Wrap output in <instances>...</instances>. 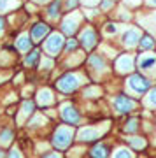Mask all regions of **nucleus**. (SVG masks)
Segmentation results:
<instances>
[{"label":"nucleus","mask_w":156,"mask_h":158,"mask_svg":"<svg viewBox=\"0 0 156 158\" xmlns=\"http://www.w3.org/2000/svg\"><path fill=\"white\" fill-rule=\"evenodd\" d=\"M144 104L147 106V107H153V109H156V86L153 88V90H149V93H147V97L144 98Z\"/></svg>","instance_id":"24"},{"label":"nucleus","mask_w":156,"mask_h":158,"mask_svg":"<svg viewBox=\"0 0 156 158\" xmlns=\"http://www.w3.org/2000/svg\"><path fill=\"white\" fill-rule=\"evenodd\" d=\"M49 34H51V27H49V25L39 21V23H35L34 27H32L30 37H32V42H34V44H39L40 40L47 39V35H49Z\"/></svg>","instance_id":"12"},{"label":"nucleus","mask_w":156,"mask_h":158,"mask_svg":"<svg viewBox=\"0 0 156 158\" xmlns=\"http://www.w3.org/2000/svg\"><path fill=\"white\" fill-rule=\"evenodd\" d=\"M140 37H142V32L139 28H135V27H130V28H126L123 32L121 42L125 48H135V46H139Z\"/></svg>","instance_id":"10"},{"label":"nucleus","mask_w":156,"mask_h":158,"mask_svg":"<svg viewBox=\"0 0 156 158\" xmlns=\"http://www.w3.org/2000/svg\"><path fill=\"white\" fill-rule=\"evenodd\" d=\"M153 19H154V21H156V12H153Z\"/></svg>","instance_id":"40"},{"label":"nucleus","mask_w":156,"mask_h":158,"mask_svg":"<svg viewBox=\"0 0 156 158\" xmlns=\"http://www.w3.org/2000/svg\"><path fill=\"white\" fill-rule=\"evenodd\" d=\"M109 146H105V144H96L93 149H91V156L93 158H109Z\"/></svg>","instance_id":"20"},{"label":"nucleus","mask_w":156,"mask_h":158,"mask_svg":"<svg viewBox=\"0 0 156 158\" xmlns=\"http://www.w3.org/2000/svg\"><path fill=\"white\" fill-rule=\"evenodd\" d=\"M130 4H140V0H128Z\"/></svg>","instance_id":"38"},{"label":"nucleus","mask_w":156,"mask_h":158,"mask_svg":"<svg viewBox=\"0 0 156 158\" xmlns=\"http://www.w3.org/2000/svg\"><path fill=\"white\" fill-rule=\"evenodd\" d=\"M88 63H89V69H93V70H104V69L107 67L105 60H104L102 55H91L89 60H88Z\"/></svg>","instance_id":"18"},{"label":"nucleus","mask_w":156,"mask_h":158,"mask_svg":"<svg viewBox=\"0 0 156 158\" xmlns=\"http://www.w3.org/2000/svg\"><path fill=\"white\" fill-rule=\"evenodd\" d=\"M112 158H133V155L126 148H117L116 151L112 153Z\"/></svg>","instance_id":"27"},{"label":"nucleus","mask_w":156,"mask_h":158,"mask_svg":"<svg viewBox=\"0 0 156 158\" xmlns=\"http://www.w3.org/2000/svg\"><path fill=\"white\" fill-rule=\"evenodd\" d=\"M42 48H44V51L47 53V56H51V58L58 56L61 53V49L65 48L63 34H61V32H51V34L47 35V39L44 40Z\"/></svg>","instance_id":"3"},{"label":"nucleus","mask_w":156,"mask_h":158,"mask_svg":"<svg viewBox=\"0 0 156 158\" xmlns=\"http://www.w3.org/2000/svg\"><path fill=\"white\" fill-rule=\"evenodd\" d=\"M37 102H39L40 106H51V104L55 102L53 91L47 90V88H42V90L39 91V95H37Z\"/></svg>","instance_id":"16"},{"label":"nucleus","mask_w":156,"mask_h":158,"mask_svg":"<svg viewBox=\"0 0 156 158\" xmlns=\"http://www.w3.org/2000/svg\"><path fill=\"white\" fill-rule=\"evenodd\" d=\"M32 37H30V34H21V35H18V39L16 42H14V46H16V49L18 51H21V53H30L32 51Z\"/></svg>","instance_id":"14"},{"label":"nucleus","mask_w":156,"mask_h":158,"mask_svg":"<svg viewBox=\"0 0 156 158\" xmlns=\"http://www.w3.org/2000/svg\"><path fill=\"white\" fill-rule=\"evenodd\" d=\"M137 67L146 76L156 77V53H151V51L140 53L139 58H137Z\"/></svg>","instance_id":"6"},{"label":"nucleus","mask_w":156,"mask_h":158,"mask_svg":"<svg viewBox=\"0 0 156 158\" xmlns=\"http://www.w3.org/2000/svg\"><path fill=\"white\" fill-rule=\"evenodd\" d=\"M117 30H119L117 23H107V25H105V34H107V35H114V34H117Z\"/></svg>","instance_id":"29"},{"label":"nucleus","mask_w":156,"mask_h":158,"mask_svg":"<svg viewBox=\"0 0 156 158\" xmlns=\"http://www.w3.org/2000/svg\"><path fill=\"white\" fill-rule=\"evenodd\" d=\"M74 132L76 130H74L72 125H60L53 134V141H51L53 146L58 148V149H67L74 139Z\"/></svg>","instance_id":"1"},{"label":"nucleus","mask_w":156,"mask_h":158,"mask_svg":"<svg viewBox=\"0 0 156 158\" xmlns=\"http://www.w3.org/2000/svg\"><path fill=\"white\" fill-rule=\"evenodd\" d=\"M151 83L149 79L142 76V74H132L126 81V90L132 93V95H142L146 91L151 90Z\"/></svg>","instance_id":"4"},{"label":"nucleus","mask_w":156,"mask_h":158,"mask_svg":"<svg viewBox=\"0 0 156 158\" xmlns=\"http://www.w3.org/2000/svg\"><path fill=\"white\" fill-rule=\"evenodd\" d=\"M146 6L147 7H156V0H146Z\"/></svg>","instance_id":"37"},{"label":"nucleus","mask_w":156,"mask_h":158,"mask_svg":"<svg viewBox=\"0 0 156 158\" xmlns=\"http://www.w3.org/2000/svg\"><path fill=\"white\" fill-rule=\"evenodd\" d=\"M12 139H14V132L11 128H6L0 132V144L2 146H9L12 142Z\"/></svg>","instance_id":"23"},{"label":"nucleus","mask_w":156,"mask_h":158,"mask_svg":"<svg viewBox=\"0 0 156 158\" xmlns=\"http://www.w3.org/2000/svg\"><path fill=\"white\" fill-rule=\"evenodd\" d=\"M32 2H34V4H37V6H46V4L49 6L53 0H32Z\"/></svg>","instance_id":"35"},{"label":"nucleus","mask_w":156,"mask_h":158,"mask_svg":"<svg viewBox=\"0 0 156 158\" xmlns=\"http://www.w3.org/2000/svg\"><path fill=\"white\" fill-rule=\"evenodd\" d=\"M34 109H35V104L32 100H25V102H23V104H21V111H19L21 119L32 116V114H34Z\"/></svg>","instance_id":"21"},{"label":"nucleus","mask_w":156,"mask_h":158,"mask_svg":"<svg viewBox=\"0 0 156 158\" xmlns=\"http://www.w3.org/2000/svg\"><path fill=\"white\" fill-rule=\"evenodd\" d=\"M128 142L135 148V149H144V148H146V139H144V137H137V135L128 137Z\"/></svg>","instance_id":"25"},{"label":"nucleus","mask_w":156,"mask_h":158,"mask_svg":"<svg viewBox=\"0 0 156 158\" xmlns=\"http://www.w3.org/2000/svg\"><path fill=\"white\" fill-rule=\"evenodd\" d=\"M7 158H23V155L18 148H12L11 151H9V155H7Z\"/></svg>","instance_id":"32"},{"label":"nucleus","mask_w":156,"mask_h":158,"mask_svg":"<svg viewBox=\"0 0 156 158\" xmlns=\"http://www.w3.org/2000/svg\"><path fill=\"white\" fill-rule=\"evenodd\" d=\"M139 127H137V119H130L128 121V127L125 128V132H137Z\"/></svg>","instance_id":"31"},{"label":"nucleus","mask_w":156,"mask_h":158,"mask_svg":"<svg viewBox=\"0 0 156 158\" xmlns=\"http://www.w3.org/2000/svg\"><path fill=\"white\" fill-rule=\"evenodd\" d=\"M81 6V0H63V7L67 12H74L77 11V7Z\"/></svg>","instance_id":"26"},{"label":"nucleus","mask_w":156,"mask_h":158,"mask_svg":"<svg viewBox=\"0 0 156 158\" xmlns=\"http://www.w3.org/2000/svg\"><path fill=\"white\" fill-rule=\"evenodd\" d=\"M81 23H83V12H67V16L61 19V32L68 37H72L74 34L81 32Z\"/></svg>","instance_id":"5"},{"label":"nucleus","mask_w":156,"mask_h":158,"mask_svg":"<svg viewBox=\"0 0 156 158\" xmlns=\"http://www.w3.org/2000/svg\"><path fill=\"white\" fill-rule=\"evenodd\" d=\"M107 132V127H86V128H81L77 132V141L83 142H89V141H95V139H100L104 134Z\"/></svg>","instance_id":"8"},{"label":"nucleus","mask_w":156,"mask_h":158,"mask_svg":"<svg viewBox=\"0 0 156 158\" xmlns=\"http://www.w3.org/2000/svg\"><path fill=\"white\" fill-rule=\"evenodd\" d=\"M93 2H95V4H98V2H100V0H93Z\"/></svg>","instance_id":"41"},{"label":"nucleus","mask_w":156,"mask_h":158,"mask_svg":"<svg viewBox=\"0 0 156 158\" xmlns=\"http://www.w3.org/2000/svg\"><path fill=\"white\" fill-rule=\"evenodd\" d=\"M4 28H6V19H4V16H0V34L4 32Z\"/></svg>","instance_id":"36"},{"label":"nucleus","mask_w":156,"mask_h":158,"mask_svg":"<svg viewBox=\"0 0 156 158\" xmlns=\"http://www.w3.org/2000/svg\"><path fill=\"white\" fill-rule=\"evenodd\" d=\"M42 158H61V153H58V151H47L46 155H42Z\"/></svg>","instance_id":"33"},{"label":"nucleus","mask_w":156,"mask_h":158,"mask_svg":"<svg viewBox=\"0 0 156 158\" xmlns=\"http://www.w3.org/2000/svg\"><path fill=\"white\" fill-rule=\"evenodd\" d=\"M114 109H116V113L119 114H126L130 113V111H133L135 106H137V102L133 100V98H130V97L126 95H117L116 98H114Z\"/></svg>","instance_id":"11"},{"label":"nucleus","mask_w":156,"mask_h":158,"mask_svg":"<svg viewBox=\"0 0 156 158\" xmlns=\"http://www.w3.org/2000/svg\"><path fill=\"white\" fill-rule=\"evenodd\" d=\"M112 7H114V0H100V9L104 12L111 11Z\"/></svg>","instance_id":"30"},{"label":"nucleus","mask_w":156,"mask_h":158,"mask_svg":"<svg viewBox=\"0 0 156 158\" xmlns=\"http://www.w3.org/2000/svg\"><path fill=\"white\" fill-rule=\"evenodd\" d=\"M79 44L83 46L84 49H93L98 44V34L93 27H84L79 32Z\"/></svg>","instance_id":"7"},{"label":"nucleus","mask_w":156,"mask_h":158,"mask_svg":"<svg viewBox=\"0 0 156 158\" xmlns=\"http://www.w3.org/2000/svg\"><path fill=\"white\" fill-rule=\"evenodd\" d=\"M0 158H6V155H4V151L0 149Z\"/></svg>","instance_id":"39"},{"label":"nucleus","mask_w":156,"mask_h":158,"mask_svg":"<svg viewBox=\"0 0 156 158\" xmlns=\"http://www.w3.org/2000/svg\"><path fill=\"white\" fill-rule=\"evenodd\" d=\"M39 123H40V125H42V123H46V119L42 118V116H35V119H34V121H32L30 125H32V127H37Z\"/></svg>","instance_id":"34"},{"label":"nucleus","mask_w":156,"mask_h":158,"mask_svg":"<svg viewBox=\"0 0 156 158\" xmlns=\"http://www.w3.org/2000/svg\"><path fill=\"white\" fill-rule=\"evenodd\" d=\"M77 46H79V40L74 39V37H68V40H65V51L67 53H74L77 49Z\"/></svg>","instance_id":"28"},{"label":"nucleus","mask_w":156,"mask_h":158,"mask_svg":"<svg viewBox=\"0 0 156 158\" xmlns=\"http://www.w3.org/2000/svg\"><path fill=\"white\" fill-rule=\"evenodd\" d=\"M61 7H63V2L61 0H53L49 6H47V11H46V16L49 19H58L61 14Z\"/></svg>","instance_id":"15"},{"label":"nucleus","mask_w":156,"mask_h":158,"mask_svg":"<svg viewBox=\"0 0 156 158\" xmlns=\"http://www.w3.org/2000/svg\"><path fill=\"white\" fill-rule=\"evenodd\" d=\"M139 46H140V49H144V51H149V49H153V48L156 46L154 35H151V34H144L142 37H140V42H139Z\"/></svg>","instance_id":"19"},{"label":"nucleus","mask_w":156,"mask_h":158,"mask_svg":"<svg viewBox=\"0 0 156 158\" xmlns=\"http://www.w3.org/2000/svg\"><path fill=\"white\" fill-rule=\"evenodd\" d=\"M84 83V76L77 72H68L65 76H61L58 81H56V88L63 93H72L79 88V86Z\"/></svg>","instance_id":"2"},{"label":"nucleus","mask_w":156,"mask_h":158,"mask_svg":"<svg viewBox=\"0 0 156 158\" xmlns=\"http://www.w3.org/2000/svg\"><path fill=\"white\" fill-rule=\"evenodd\" d=\"M19 6H21L19 0H0V16L11 12L12 9H18Z\"/></svg>","instance_id":"17"},{"label":"nucleus","mask_w":156,"mask_h":158,"mask_svg":"<svg viewBox=\"0 0 156 158\" xmlns=\"http://www.w3.org/2000/svg\"><path fill=\"white\" fill-rule=\"evenodd\" d=\"M116 69H117V72L119 74H130V72H133V69H135V58L133 55H121V56L116 60Z\"/></svg>","instance_id":"13"},{"label":"nucleus","mask_w":156,"mask_h":158,"mask_svg":"<svg viewBox=\"0 0 156 158\" xmlns=\"http://www.w3.org/2000/svg\"><path fill=\"white\" fill-rule=\"evenodd\" d=\"M39 60H40V51L39 49H32L27 55V58H25V65H27V67H34Z\"/></svg>","instance_id":"22"},{"label":"nucleus","mask_w":156,"mask_h":158,"mask_svg":"<svg viewBox=\"0 0 156 158\" xmlns=\"http://www.w3.org/2000/svg\"><path fill=\"white\" fill-rule=\"evenodd\" d=\"M60 114H61V119L65 121L67 125H79L81 123V114L72 104H63L60 109Z\"/></svg>","instance_id":"9"}]
</instances>
